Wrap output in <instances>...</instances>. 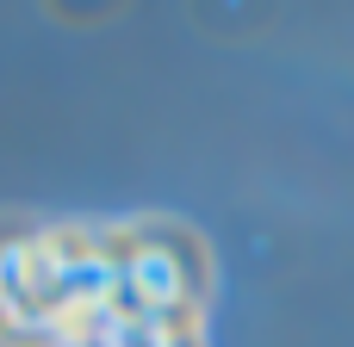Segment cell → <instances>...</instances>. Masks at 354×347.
Returning <instances> with one entry per match:
<instances>
[{
  "mask_svg": "<svg viewBox=\"0 0 354 347\" xmlns=\"http://www.w3.org/2000/svg\"><path fill=\"white\" fill-rule=\"evenodd\" d=\"M112 304L106 224L0 211V347H81Z\"/></svg>",
  "mask_w": 354,
  "mask_h": 347,
  "instance_id": "obj_1",
  "label": "cell"
},
{
  "mask_svg": "<svg viewBox=\"0 0 354 347\" xmlns=\"http://www.w3.org/2000/svg\"><path fill=\"white\" fill-rule=\"evenodd\" d=\"M106 255H112V279H118V304L124 310L180 317V323H205L212 317L218 255H212L205 230H193L187 217L143 211V217L106 224Z\"/></svg>",
  "mask_w": 354,
  "mask_h": 347,
  "instance_id": "obj_2",
  "label": "cell"
},
{
  "mask_svg": "<svg viewBox=\"0 0 354 347\" xmlns=\"http://www.w3.org/2000/svg\"><path fill=\"white\" fill-rule=\"evenodd\" d=\"M81 347H212L205 323H180V317H149V310H124L112 304L100 317V329Z\"/></svg>",
  "mask_w": 354,
  "mask_h": 347,
  "instance_id": "obj_3",
  "label": "cell"
}]
</instances>
